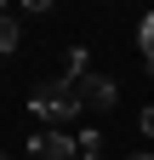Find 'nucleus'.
I'll use <instances>...</instances> for the list:
<instances>
[{
  "instance_id": "1",
  "label": "nucleus",
  "mask_w": 154,
  "mask_h": 160,
  "mask_svg": "<svg viewBox=\"0 0 154 160\" xmlns=\"http://www.w3.org/2000/svg\"><path fill=\"white\" fill-rule=\"evenodd\" d=\"M29 109L40 114V120H74L80 114V92H74V80H46V86H34L29 92Z\"/></svg>"
},
{
  "instance_id": "2",
  "label": "nucleus",
  "mask_w": 154,
  "mask_h": 160,
  "mask_svg": "<svg viewBox=\"0 0 154 160\" xmlns=\"http://www.w3.org/2000/svg\"><path fill=\"white\" fill-rule=\"evenodd\" d=\"M74 92H80V109H114L120 103V86H114L108 74H80Z\"/></svg>"
},
{
  "instance_id": "3",
  "label": "nucleus",
  "mask_w": 154,
  "mask_h": 160,
  "mask_svg": "<svg viewBox=\"0 0 154 160\" xmlns=\"http://www.w3.org/2000/svg\"><path fill=\"white\" fill-rule=\"evenodd\" d=\"M29 154L34 160H80V143L63 137V132H34L29 137Z\"/></svg>"
},
{
  "instance_id": "4",
  "label": "nucleus",
  "mask_w": 154,
  "mask_h": 160,
  "mask_svg": "<svg viewBox=\"0 0 154 160\" xmlns=\"http://www.w3.org/2000/svg\"><path fill=\"white\" fill-rule=\"evenodd\" d=\"M17 40H23L17 17H6V12H0V52H17Z\"/></svg>"
},
{
  "instance_id": "5",
  "label": "nucleus",
  "mask_w": 154,
  "mask_h": 160,
  "mask_svg": "<svg viewBox=\"0 0 154 160\" xmlns=\"http://www.w3.org/2000/svg\"><path fill=\"white\" fill-rule=\"evenodd\" d=\"M137 46H143V57L154 63V12L143 17V23H137Z\"/></svg>"
},
{
  "instance_id": "6",
  "label": "nucleus",
  "mask_w": 154,
  "mask_h": 160,
  "mask_svg": "<svg viewBox=\"0 0 154 160\" xmlns=\"http://www.w3.org/2000/svg\"><path fill=\"white\" fill-rule=\"evenodd\" d=\"M80 74H91V57H86V46H74L69 52V80H80Z\"/></svg>"
},
{
  "instance_id": "7",
  "label": "nucleus",
  "mask_w": 154,
  "mask_h": 160,
  "mask_svg": "<svg viewBox=\"0 0 154 160\" xmlns=\"http://www.w3.org/2000/svg\"><path fill=\"white\" fill-rule=\"evenodd\" d=\"M137 126H143V137H154V109H143V120H137Z\"/></svg>"
},
{
  "instance_id": "8",
  "label": "nucleus",
  "mask_w": 154,
  "mask_h": 160,
  "mask_svg": "<svg viewBox=\"0 0 154 160\" xmlns=\"http://www.w3.org/2000/svg\"><path fill=\"white\" fill-rule=\"evenodd\" d=\"M23 6H29V12H51V0H23Z\"/></svg>"
},
{
  "instance_id": "9",
  "label": "nucleus",
  "mask_w": 154,
  "mask_h": 160,
  "mask_svg": "<svg viewBox=\"0 0 154 160\" xmlns=\"http://www.w3.org/2000/svg\"><path fill=\"white\" fill-rule=\"evenodd\" d=\"M131 160H154V154H131Z\"/></svg>"
},
{
  "instance_id": "10",
  "label": "nucleus",
  "mask_w": 154,
  "mask_h": 160,
  "mask_svg": "<svg viewBox=\"0 0 154 160\" xmlns=\"http://www.w3.org/2000/svg\"><path fill=\"white\" fill-rule=\"evenodd\" d=\"M80 160H97V154H80Z\"/></svg>"
},
{
  "instance_id": "11",
  "label": "nucleus",
  "mask_w": 154,
  "mask_h": 160,
  "mask_svg": "<svg viewBox=\"0 0 154 160\" xmlns=\"http://www.w3.org/2000/svg\"><path fill=\"white\" fill-rule=\"evenodd\" d=\"M0 12H6V0H0Z\"/></svg>"
},
{
  "instance_id": "12",
  "label": "nucleus",
  "mask_w": 154,
  "mask_h": 160,
  "mask_svg": "<svg viewBox=\"0 0 154 160\" xmlns=\"http://www.w3.org/2000/svg\"><path fill=\"white\" fill-rule=\"evenodd\" d=\"M0 160H6V154H0Z\"/></svg>"
}]
</instances>
